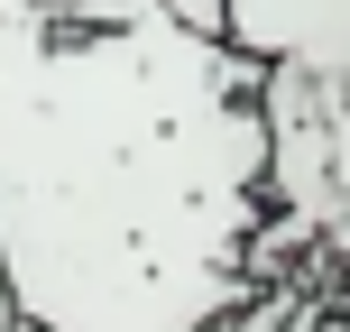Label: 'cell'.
I'll return each instance as SVG.
<instances>
[{
	"label": "cell",
	"instance_id": "1",
	"mask_svg": "<svg viewBox=\"0 0 350 332\" xmlns=\"http://www.w3.org/2000/svg\"><path fill=\"white\" fill-rule=\"evenodd\" d=\"M267 65L166 0H0V268L46 332H212L258 296Z\"/></svg>",
	"mask_w": 350,
	"mask_h": 332
},
{
	"label": "cell",
	"instance_id": "2",
	"mask_svg": "<svg viewBox=\"0 0 350 332\" xmlns=\"http://www.w3.org/2000/svg\"><path fill=\"white\" fill-rule=\"evenodd\" d=\"M221 37L258 65H304L350 84V0H221Z\"/></svg>",
	"mask_w": 350,
	"mask_h": 332
},
{
	"label": "cell",
	"instance_id": "3",
	"mask_svg": "<svg viewBox=\"0 0 350 332\" xmlns=\"http://www.w3.org/2000/svg\"><path fill=\"white\" fill-rule=\"evenodd\" d=\"M166 10H175V18H193V28H212V37H221V0H166Z\"/></svg>",
	"mask_w": 350,
	"mask_h": 332
},
{
	"label": "cell",
	"instance_id": "4",
	"mask_svg": "<svg viewBox=\"0 0 350 332\" xmlns=\"http://www.w3.org/2000/svg\"><path fill=\"white\" fill-rule=\"evenodd\" d=\"M18 323V296H10V268H0V332Z\"/></svg>",
	"mask_w": 350,
	"mask_h": 332
},
{
	"label": "cell",
	"instance_id": "5",
	"mask_svg": "<svg viewBox=\"0 0 350 332\" xmlns=\"http://www.w3.org/2000/svg\"><path fill=\"white\" fill-rule=\"evenodd\" d=\"M10 332H46V323H28V314H18V323H10Z\"/></svg>",
	"mask_w": 350,
	"mask_h": 332
}]
</instances>
